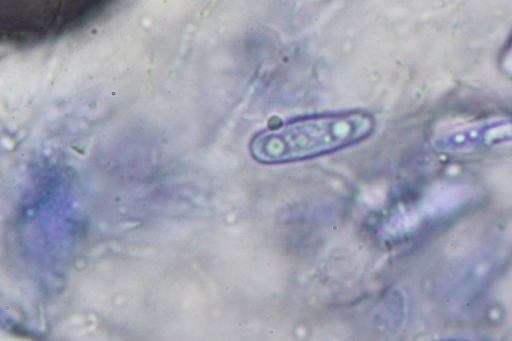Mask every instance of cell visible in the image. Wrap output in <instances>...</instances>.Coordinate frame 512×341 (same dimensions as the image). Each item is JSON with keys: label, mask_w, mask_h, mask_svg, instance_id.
<instances>
[{"label": "cell", "mask_w": 512, "mask_h": 341, "mask_svg": "<svg viewBox=\"0 0 512 341\" xmlns=\"http://www.w3.org/2000/svg\"><path fill=\"white\" fill-rule=\"evenodd\" d=\"M375 127L373 114L364 110L304 116L258 132L249 151L262 164L303 161L357 144Z\"/></svg>", "instance_id": "6da1fadb"}, {"label": "cell", "mask_w": 512, "mask_h": 341, "mask_svg": "<svg viewBox=\"0 0 512 341\" xmlns=\"http://www.w3.org/2000/svg\"><path fill=\"white\" fill-rule=\"evenodd\" d=\"M499 68L505 76L512 78V37L502 50Z\"/></svg>", "instance_id": "7a4b0ae2"}]
</instances>
